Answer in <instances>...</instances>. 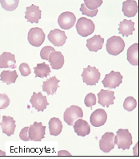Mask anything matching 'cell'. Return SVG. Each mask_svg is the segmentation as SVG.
<instances>
[{
    "label": "cell",
    "mask_w": 140,
    "mask_h": 159,
    "mask_svg": "<svg viewBox=\"0 0 140 159\" xmlns=\"http://www.w3.org/2000/svg\"><path fill=\"white\" fill-rule=\"evenodd\" d=\"M83 3L90 10H95L103 4V0H84Z\"/></svg>",
    "instance_id": "cell-30"
},
{
    "label": "cell",
    "mask_w": 140,
    "mask_h": 159,
    "mask_svg": "<svg viewBox=\"0 0 140 159\" xmlns=\"http://www.w3.org/2000/svg\"><path fill=\"white\" fill-rule=\"evenodd\" d=\"M96 103H97V98L94 93H90L86 96L85 99H84V104H85L86 106L92 109V107L95 105Z\"/></svg>",
    "instance_id": "cell-31"
},
{
    "label": "cell",
    "mask_w": 140,
    "mask_h": 159,
    "mask_svg": "<svg viewBox=\"0 0 140 159\" xmlns=\"http://www.w3.org/2000/svg\"><path fill=\"white\" fill-rule=\"evenodd\" d=\"M106 48L107 52L111 56H118L124 50L125 42L121 37L114 35L107 39Z\"/></svg>",
    "instance_id": "cell-2"
},
{
    "label": "cell",
    "mask_w": 140,
    "mask_h": 159,
    "mask_svg": "<svg viewBox=\"0 0 140 159\" xmlns=\"http://www.w3.org/2000/svg\"><path fill=\"white\" fill-rule=\"evenodd\" d=\"M19 71L21 76H28L31 73V70L30 68V66L27 63H22L19 66Z\"/></svg>",
    "instance_id": "cell-35"
},
{
    "label": "cell",
    "mask_w": 140,
    "mask_h": 159,
    "mask_svg": "<svg viewBox=\"0 0 140 159\" xmlns=\"http://www.w3.org/2000/svg\"><path fill=\"white\" fill-rule=\"evenodd\" d=\"M138 43H133L131 46H130L127 49V60L131 65L133 66H138Z\"/></svg>",
    "instance_id": "cell-23"
},
{
    "label": "cell",
    "mask_w": 140,
    "mask_h": 159,
    "mask_svg": "<svg viewBox=\"0 0 140 159\" xmlns=\"http://www.w3.org/2000/svg\"><path fill=\"white\" fill-rule=\"evenodd\" d=\"M31 105L39 112H43L47 109L49 103L47 101V97L42 94V93H33L30 100Z\"/></svg>",
    "instance_id": "cell-10"
},
{
    "label": "cell",
    "mask_w": 140,
    "mask_h": 159,
    "mask_svg": "<svg viewBox=\"0 0 140 159\" xmlns=\"http://www.w3.org/2000/svg\"><path fill=\"white\" fill-rule=\"evenodd\" d=\"M0 123H1V121H0Z\"/></svg>",
    "instance_id": "cell-40"
},
{
    "label": "cell",
    "mask_w": 140,
    "mask_h": 159,
    "mask_svg": "<svg viewBox=\"0 0 140 159\" xmlns=\"http://www.w3.org/2000/svg\"><path fill=\"white\" fill-rule=\"evenodd\" d=\"M1 156H6V153L4 151H1V150H0V157H1Z\"/></svg>",
    "instance_id": "cell-39"
},
{
    "label": "cell",
    "mask_w": 140,
    "mask_h": 159,
    "mask_svg": "<svg viewBox=\"0 0 140 159\" xmlns=\"http://www.w3.org/2000/svg\"><path fill=\"white\" fill-rule=\"evenodd\" d=\"M83 117V112L79 106L77 105H71L65 110L63 114V119L65 122L68 125L73 126L74 121L77 119Z\"/></svg>",
    "instance_id": "cell-5"
},
{
    "label": "cell",
    "mask_w": 140,
    "mask_h": 159,
    "mask_svg": "<svg viewBox=\"0 0 140 159\" xmlns=\"http://www.w3.org/2000/svg\"><path fill=\"white\" fill-rule=\"evenodd\" d=\"M76 23V17L70 11L62 12L60 16H58V23L59 27L63 30H69L74 27Z\"/></svg>",
    "instance_id": "cell-9"
},
{
    "label": "cell",
    "mask_w": 140,
    "mask_h": 159,
    "mask_svg": "<svg viewBox=\"0 0 140 159\" xmlns=\"http://www.w3.org/2000/svg\"><path fill=\"white\" fill-rule=\"evenodd\" d=\"M134 155L138 156V142L136 144V146L134 147Z\"/></svg>",
    "instance_id": "cell-38"
},
{
    "label": "cell",
    "mask_w": 140,
    "mask_h": 159,
    "mask_svg": "<svg viewBox=\"0 0 140 159\" xmlns=\"http://www.w3.org/2000/svg\"><path fill=\"white\" fill-rule=\"evenodd\" d=\"M103 43H104V39L103 37L99 35H95L87 40V48L90 52H97L99 50H101Z\"/></svg>",
    "instance_id": "cell-21"
},
{
    "label": "cell",
    "mask_w": 140,
    "mask_h": 159,
    "mask_svg": "<svg viewBox=\"0 0 140 159\" xmlns=\"http://www.w3.org/2000/svg\"><path fill=\"white\" fill-rule=\"evenodd\" d=\"M107 120V114L106 111L103 109H98L94 111L90 116L91 124L94 127H100L105 125Z\"/></svg>",
    "instance_id": "cell-14"
},
{
    "label": "cell",
    "mask_w": 140,
    "mask_h": 159,
    "mask_svg": "<svg viewBox=\"0 0 140 159\" xmlns=\"http://www.w3.org/2000/svg\"><path fill=\"white\" fill-rule=\"evenodd\" d=\"M123 82V76L119 72L111 71L107 74L103 80V84L106 89H116Z\"/></svg>",
    "instance_id": "cell-7"
},
{
    "label": "cell",
    "mask_w": 140,
    "mask_h": 159,
    "mask_svg": "<svg viewBox=\"0 0 140 159\" xmlns=\"http://www.w3.org/2000/svg\"><path fill=\"white\" fill-rule=\"evenodd\" d=\"M115 99V93L111 90L102 89L98 93V103L103 107H110L114 104Z\"/></svg>",
    "instance_id": "cell-13"
},
{
    "label": "cell",
    "mask_w": 140,
    "mask_h": 159,
    "mask_svg": "<svg viewBox=\"0 0 140 159\" xmlns=\"http://www.w3.org/2000/svg\"><path fill=\"white\" fill-rule=\"evenodd\" d=\"M137 107V101L133 97H126L123 102V108L125 110L131 112Z\"/></svg>",
    "instance_id": "cell-29"
},
{
    "label": "cell",
    "mask_w": 140,
    "mask_h": 159,
    "mask_svg": "<svg viewBox=\"0 0 140 159\" xmlns=\"http://www.w3.org/2000/svg\"><path fill=\"white\" fill-rule=\"evenodd\" d=\"M48 61L51 64L52 69L58 70L64 65V57L60 52H52L49 56Z\"/></svg>",
    "instance_id": "cell-20"
},
{
    "label": "cell",
    "mask_w": 140,
    "mask_h": 159,
    "mask_svg": "<svg viewBox=\"0 0 140 159\" xmlns=\"http://www.w3.org/2000/svg\"><path fill=\"white\" fill-rule=\"evenodd\" d=\"M76 31L78 35L82 37H87L95 31V26L92 20L87 18H79L75 24Z\"/></svg>",
    "instance_id": "cell-3"
},
{
    "label": "cell",
    "mask_w": 140,
    "mask_h": 159,
    "mask_svg": "<svg viewBox=\"0 0 140 159\" xmlns=\"http://www.w3.org/2000/svg\"><path fill=\"white\" fill-rule=\"evenodd\" d=\"M46 38L45 33L43 29L39 27H33L31 28L28 32V42L31 45L34 47H40L43 43Z\"/></svg>",
    "instance_id": "cell-8"
},
{
    "label": "cell",
    "mask_w": 140,
    "mask_h": 159,
    "mask_svg": "<svg viewBox=\"0 0 140 159\" xmlns=\"http://www.w3.org/2000/svg\"><path fill=\"white\" fill-rule=\"evenodd\" d=\"M51 72V68L46 63H39L36 65V67L34 68V72L35 74V77H47L50 75Z\"/></svg>",
    "instance_id": "cell-27"
},
{
    "label": "cell",
    "mask_w": 140,
    "mask_h": 159,
    "mask_svg": "<svg viewBox=\"0 0 140 159\" xmlns=\"http://www.w3.org/2000/svg\"><path fill=\"white\" fill-rule=\"evenodd\" d=\"M0 125L2 127V133L4 134L7 135L8 137H11L13 135L15 131L16 125L15 120L12 116H2V122L0 123Z\"/></svg>",
    "instance_id": "cell-17"
},
{
    "label": "cell",
    "mask_w": 140,
    "mask_h": 159,
    "mask_svg": "<svg viewBox=\"0 0 140 159\" xmlns=\"http://www.w3.org/2000/svg\"><path fill=\"white\" fill-rule=\"evenodd\" d=\"M58 156H71L70 153L66 150H60V151L58 152Z\"/></svg>",
    "instance_id": "cell-37"
},
{
    "label": "cell",
    "mask_w": 140,
    "mask_h": 159,
    "mask_svg": "<svg viewBox=\"0 0 140 159\" xmlns=\"http://www.w3.org/2000/svg\"><path fill=\"white\" fill-rule=\"evenodd\" d=\"M115 144L118 146L119 149L126 150L130 149V146L132 145V136L129 132L128 129H120L117 131L116 136H115Z\"/></svg>",
    "instance_id": "cell-1"
},
{
    "label": "cell",
    "mask_w": 140,
    "mask_h": 159,
    "mask_svg": "<svg viewBox=\"0 0 140 159\" xmlns=\"http://www.w3.org/2000/svg\"><path fill=\"white\" fill-rule=\"evenodd\" d=\"M115 134L111 132H107L102 136L99 141V148L103 153H110L115 148Z\"/></svg>",
    "instance_id": "cell-11"
},
{
    "label": "cell",
    "mask_w": 140,
    "mask_h": 159,
    "mask_svg": "<svg viewBox=\"0 0 140 159\" xmlns=\"http://www.w3.org/2000/svg\"><path fill=\"white\" fill-rule=\"evenodd\" d=\"M134 31H135L134 23L131 20H123V21L119 23V34L123 35V36L127 37L132 35Z\"/></svg>",
    "instance_id": "cell-24"
},
{
    "label": "cell",
    "mask_w": 140,
    "mask_h": 159,
    "mask_svg": "<svg viewBox=\"0 0 140 159\" xmlns=\"http://www.w3.org/2000/svg\"><path fill=\"white\" fill-rule=\"evenodd\" d=\"M100 72L95 67L88 65L87 68H84L82 73L83 80L87 85H95L100 79Z\"/></svg>",
    "instance_id": "cell-4"
},
{
    "label": "cell",
    "mask_w": 140,
    "mask_h": 159,
    "mask_svg": "<svg viewBox=\"0 0 140 159\" xmlns=\"http://www.w3.org/2000/svg\"><path fill=\"white\" fill-rule=\"evenodd\" d=\"M10 105V98L5 93L0 94V110L6 109Z\"/></svg>",
    "instance_id": "cell-34"
},
{
    "label": "cell",
    "mask_w": 140,
    "mask_h": 159,
    "mask_svg": "<svg viewBox=\"0 0 140 159\" xmlns=\"http://www.w3.org/2000/svg\"><path fill=\"white\" fill-rule=\"evenodd\" d=\"M80 11L82 12L83 15L88 16V17H95V16H97L99 11H98V9H95V10H90V9L86 7L84 3H82L81 4V7H80Z\"/></svg>",
    "instance_id": "cell-32"
},
{
    "label": "cell",
    "mask_w": 140,
    "mask_h": 159,
    "mask_svg": "<svg viewBox=\"0 0 140 159\" xmlns=\"http://www.w3.org/2000/svg\"><path fill=\"white\" fill-rule=\"evenodd\" d=\"M122 11L126 17H134L138 11V2L136 0H125L123 2Z\"/></svg>",
    "instance_id": "cell-16"
},
{
    "label": "cell",
    "mask_w": 140,
    "mask_h": 159,
    "mask_svg": "<svg viewBox=\"0 0 140 159\" xmlns=\"http://www.w3.org/2000/svg\"><path fill=\"white\" fill-rule=\"evenodd\" d=\"M74 130L75 134L80 137H85L91 133V126L85 120H83L82 118L77 119L74 121Z\"/></svg>",
    "instance_id": "cell-19"
},
{
    "label": "cell",
    "mask_w": 140,
    "mask_h": 159,
    "mask_svg": "<svg viewBox=\"0 0 140 159\" xmlns=\"http://www.w3.org/2000/svg\"><path fill=\"white\" fill-rule=\"evenodd\" d=\"M42 11L39 9V7L36 5H31L26 8L25 19L29 23H39V20L41 19Z\"/></svg>",
    "instance_id": "cell-15"
},
{
    "label": "cell",
    "mask_w": 140,
    "mask_h": 159,
    "mask_svg": "<svg viewBox=\"0 0 140 159\" xmlns=\"http://www.w3.org/2000/svg\"><path fill=\"white\" fill-rule=\"evenodd\" d=\"M28 129H29V127L27 126V127H24L19 133L20 139L24 141V142H28V141H30V138H28Z\"/></svg>",
    "instance_id": "cell-36"
},
{
    "label": "cell",
    "mask_w": 140,
    "mask_h": 159,
    "mask_svg": "<svg viewBox=\"0 0 140 159\" xmlns=\"http://www.w3.org/2000/svg\"><path fill=\"white\" fill-rule=\"evenodd\" d=\"M50 134L52 136H58L62 130V121L57 117H52L49 121Z\"/></svg>",
    "instance_id": "cell-26"
},
{
    "label": "cell",
    "mask_w": 140,
    "mask_h": 159,
    "mask_svg": "<svg viewBox=\"0 0 140 159\" xmlns=\"http://www.w3.org/2000/svg\"><path fill=\"white\" fill-rule=\"evenodd\" d=\"M47 38L51 43L57 47L63 46L67 39L65 31H61L59 29H55L50 31L47 35Z\"/></svg>",
    "instance_id": "cell-12"
},
{
    "label": "cell",
    "mask_w": 140,
    "mask_h": 159,
    "mask_svg": "<svg viewBox=\"0 0 140 159\" xmlns=\"http://www.w3.org/2000/svg\"><path fill=\"white\" fill-rule=\"evenodd\" d=\"M46 134V126H43L42 122L35 121L31 125L28 129V138L31 141L41 142L45 138Z\"/></svg>",
    "instance_id": "cell-6"
},
{
    "label": "cell",
    "mask_w": 140,
    "mask_h": 159,
    "mask_svg": "<svg viewBox=\"0 0 140 159\" xmlns=\"http://www.w3.org/2000/svg\"><path fill=\"white\" fill-rule=\"evenodd\" d=\"M18 76H19L15 69L13 71L3 70L0 74V80L6 84H11L15 83Z\"/></svg>",
    "instance_id": "cell-25"
},
{
    "label": "cell",
    "mask_w": 140,
    "mask_h": 159,
    "mask_svg": "<svg viewBox=\"0 0 140 159\" xmlns=\"http://www.w3.org/2000/svg\"><path fill=\"white\" fill-rule=\"evenodd\" d=\"M59 80L56 78V76H51V78L47 79L43 84V91L46 92L47 95H54L58 89V83Z\"/></svg>",
    "instance_id": "cell-22"
},
{
    "label": "cell",
    "mask_w": 140,
    "mask_h": 159,
    "mask_svg": "<svg viewBox=\"0 0 140 159\" xmlns=\"http://www.w3.org/2000/svg\"><path fill=\"white\" fill-rule=\"evenodd\" d=\"M55 49L54 48H52L51 46H46L44 48L41 49L40 51V57L43 60H48L49 56L51 54V52H55Z\"/></svg>",
    "instance_id": "cell-33"
},
{
    "label": "cell",
    "mask_w": 140,
    "mask_h": 159,
    "mask_svg": "<svg viewBox=\"0 0 140 159\" xmlns=\"http://www.w3.org/2000/svg\"><path fill=\"white\" fill-rule=\"evenodd\" d=\"M0 68L15 69L16 60L15 55L11 52H3L0 55Z\"/></svg>",
    "instance_id": "cell-18"
},
{
    "label": "cell",
    "mask_w": 140,
    "mask_h": 159,
    "mask_svg": "<svg viewBox=\"0 0 140 159\" xmlns=\"http://www.w3.org/2000/svg\"><path fill=\"white\" fill-rule=\"evenodd\" d=\"M0 4L6 11H14L19 6V0H0Z\"/></svg>",
    "instance_id": "cell-28"
}]
</instances>
